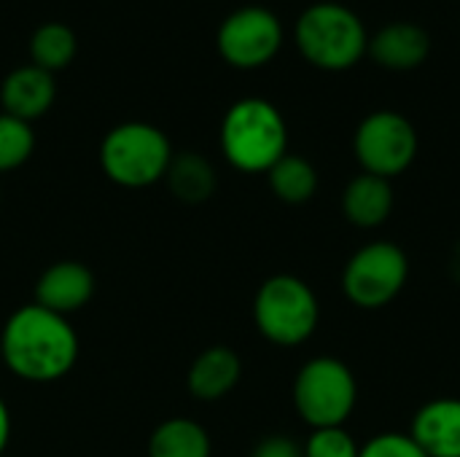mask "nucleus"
I'll list each match as a JSON object with an SVG mask.
<instances>
[{
	"label": "nucleus",
	"mask_w": 460,
	"mask_h": 457,
	"mask_svg": "<svg viewBox=\"0 0 460 457\" xmlns=\"http://www.w3.org/2000/svg\"><path fill=\"white\" fill-rule=\"evenodd\" d=\"M172 156L170 137L146 121H124L100 143L102 172L124 189H148L164 180Z\"/></svg>",
	"instance_id": "nucleus-3"
},
{
	"label": "nucleus",
	"mask_w": 460,
	"mask_h": 457,
	"mask_svg": "<svg viewBox=\"0 0 460 457\" xmlns=\"http://www.w3.org/2000/svg\"><path fill=\"white\" fill-rule=\"evenodd\" d=\"M270 189L272 194L286 205H305L318 191V172L315 167L296 154H286L270 172Z\"/></svg>",
	"instance_id": "nucleus-18"
},
{
	"label": "nucleus",
	"mask_w": 460,
	"mask_h": 457,
	"mask_svg": "<svg viewBox=\"0 0 460 457\" xmlns=\"http://www.w3.org/2000/svg\"><path fill=\"white\" fill-rule=\"evenodd\" d=\"M358 457H429L410 434H396V431H388V434H380L375 439H369Z\"/></svg>",
	"instance_id": "nucleus-22"
},
{
	"label": "nucleus",
	"mask_w": 460,
	"mask_h": 457,
	"mask_svg": "<svg viewBox=\"0 0 460 457\" xmlns=\"http://www.w3.org/2000/svg\"><path fill=\"white\" fill-rule=\"evenodd\" d=\"M221 57L240 70H253L267 65L283 46L280 19L261 5H245L232 11L216 35Z\"/></svg>",
	"instance_id": "nucleus-9"
},
{
	"label": "nucleus",
	"mask_w": 460,
	"mask_h": 457,
	"mask_svg": "<svg viewBox=\"0 0 460 457\" xmlns=\"http://www.w3.org/2000/svg\"><path fill=\"white\" fill-rule=\"evenodd\" d=\"M240 377H243L240 356L226 345H213L191 361L186 372V388L199 401H218L237 388Z\"/></svg>",
	"instance_id": "nucleus-13"
},
{
	"label": "nucleus",
	"mask_w": 460,
	"mask_h": 457,
	"mask_svg": "<svg viewBox=\"0 0 460 457\" xmlns=\"http://www.w3.org/2000/svg\"><path fill=\"white\" fill-rule=\"evenodd\" d=\"M3 366L24 382H57L78 361V334L65 315L24 304L0 331Z\"/></svg>",
	"instance_id": "nucleus-1"
},
{
	"label": "nucleus",
	"mask_w": 460,
	"mask_h": 457,
	"mask_svg": "<svg viewBox=\"0 0 460 457\" xmlns=\"http://www.w3.org/2000/svg\"><path fill=\"white\" fill-rule=\"evenodd\" d=\"M164 183L175 199H181L186 205H202L216 194L218 175L202 154L183 151V154L172 156L167 175H164Z\"/></svg>",
	"instance_id": "nucleus-16"
},
{
	"label": "nucleus",
	"mask_w": 460,
	"mask_h": 457,
	"mask_svg": "<svg viewBox=\"0 0 460 457\" xmlns=\"http://www.w3.org/2000/svg\"><path fill=\"white\" fill-rule=\"evenodd\" d=\"M372 59L388 70H412L426 62L431 51L429 32L410 22L385 24L367 46Z\"/></svg>",
	"instance_id": "nucleus-14"
},
{
	"label": "nucleus",
	"mask_w": 460,
	"mask_h": 457,
	"mask_svg": "<svg viewBox=\"0 0 460 457\" xmlns=\"http://www.w3.org/2000/svg\"><path fill=\"white\" fill-rule=\"evenodd\" d=\"M221 151L240 172H270L288 154V127L280 110L261 97L237 100L221 121Z\"/></svg>",
	"instance_id": "nucleus-2"
},
{
	"label": "nucleus",
	"mask_w": 460,
	"mask_h": 457,
	"mask_svg": "<svg viewBox=\"0 0 460 457\" xmlns=\"http://www.w3.org/2000/svg\"><path fill=\"white\" fill-rule=\"evenodd\" d=\"M410 436L429 457H460V399L423 404L412 417Z\"/></svg>",
	"instance_id": "nucleus-12"
},
{
	"label": "nucleus",
	"mask_w": 460,
	"mask_h": 457,
	"mask_svg": "<svg viewBox=\"0 0 460 457\" xmlns=\"http://www.w3.org/2000/svg\"><path fill=\"white\" fill-rule=\"evenodd\" d=\"M92 296L94 275L81 261H57L49 269H43L35 283V304L65 318L86 307Z\"/></svg>",
	"instance_id": "nucleus-10"
},
{
	"label": "nucleus",
	"mask_w": 460,
	"mask_h": 457,
	"mask_svg": "<svg viewBox=\"0 0 460 457\" xmlns=\"http://www.w3.org/2000/svg\"><path fill=\"white\" fill-rule=\"evenodd\" d=\"M294 38L299 54L321 70H348L369 46L364 22L340 3L310 5L299 16Z\"/></svg>",
	"instance_id": "nucleus-5"
},
{
	"label": "nucleus",
	"mask_w": 460,
	"mask_h": 457,
	"mask_svg": "<svg viewBox=\"0 0 460 457\" xmlns=\"http://www.w3.org/2000/svg\"><path fill=\"white\" fill-rule=\"evenodd\" d=\"M0 364H3V356H0Z\"/></svg>",
	"instance_id": "nucleus-25"
},
{
	"label": "nucleus",
	"mask_w": 460,
	"mask_h": 457,
	"mask_svg": "<svg viewBox=\"0 0 460 457\" xmlns=\"http://www.w3.org/2000/svg\"><path fill=\"white\" fill-rule=\"evenodd\" d=\"M8 439H11V412H8L5 401L0 399V455L8 447Z\"/></svg>",
	"instance_id": "nucleus-24"
},
{
	"label": "nucleus",
	"mask_w": 460,
	"mask_h": 457,
	"mask_svg": "<svg viewBox=\"0 0 460 457\" xmlns=\"http://www.w3.org/2000/svg\"><path fill=\"white\" fill-rule=\"evenodd\" d=\"M361 444H356V439L345 431V426L340 428H318L310 434V439L302 447L305 457H358Z\"/></svg>",
	"instance_id": "nucleus-21"
},
{
	"label": "nucleus",
	"mask_w": 460,
	"mask_h": 457,
	"mask_svg": "<svg viewBox=\"0 0 460 457\" xmlns=\"http://www.w3.org/2000/svg\"><path fill=\"white\" fill-rule=\"evenodd\" d=\"M410 259L407 253L385 240L358 248L342 269V291L350 304L361 310L388 307L407 286Z\"/></svg>",
	"instance_id": "nucleus-7"
},
{
	"label": "nucleus",
	"mask_w": 460,
	"mask_h": 457,
	"mask_svg": "<svg viewBox=\"0 0 460 457\" xmlns=\"http://www.w3.org/2000/svg\"><path fill=\"white\" fill-rule=\"evenodd\" d=\"M321 321L315 291L296 275L267 277L253 299V323L259 334L278 347L307 342Z\"/></svg>",
	"instance_id": "nucleus-4"
},
{
	"label": "nucleus",
	"mask_w": 460,
	"mask_h": 457,
	"mask_svg": "<svg viewBox=\"0 0 460 457\" xmlns=\"http://www.w3.org/2000/svg\"><path fill=\"white\" fill-rule=\"evenodd\" d=\"M353 151L364 172L391 180L415 162L418 132L407 116L396 110H375L358 124Z\"/></svg>",
	"instance_id": "nucleus-8"
},
{
	"label": "nucleus",
	"mask_w": 460,
	"mask_h": 457,
	"mask_svg": "<svg viewBox=\"0 0 460 457\" xmlns=\"http://www.w3.org/2000/svg\"><path fill=\"white\" fill-rule=\"evenodd\" d=\"M54 97H57L54 73H49L38 65H22V67L11 70L0 86L3 113L22 119L27 124L40 119L43 113H49V108L54 105Z\"/></svg>",
	"instance_id": "nucleus-11"
},
{
	"label": "nucleus",
	"mask_w": 460,
	"mask_h": 457,
	"mask_svg": "<svg viewBox=\"0 0 460 457\" xmlns=\"http://www.w3.org/2000/svg\"><path fill=\"white\" fill-rule=\"evenodd\" d=\"M296 415L313 428H340L356 409L358 382L348 364L332 356L310 358L294 380Z\"/></svg>",
	"instance_id": "nucleus-6"
},
{
	"label": "nucleus",
	"mask_w": 460,
	"mask_h": 457,
	"mask_svg": "<svg viewBox=\"0 0 460 457\" xmlns=\"http://www.w3.org/2000/svg\"><path fill=\"white\" fill-rule=\"evenodd\" d=\"M342 213L348 224L358 229H377L394 213V189L391 180L377 175H356L342 191Z\"/></svg>",
	"instance_id": "nucleus-15"
},
{
	"label": "nucleus",
	"mask_w": 460,
	"mask_h": 457,
	"mask_svg": "<svg viewBox=\"0 0 460 457\" xmlns=\"http://www.w3.org/2000/svg\"><path fill=\"white\" fill-rule=\"evenodd\" d=\"M75 35L67 24L62 22H46L40 24L32 38H30V57H32V65L54 73V70H62L73 62L75 57Z\"/></svg>",
	"instance_id": "nucleus-19"
},
{
	"label": "nucleus",
	"mask_w": 460,
	"mask_h": 457,
	"mask_svg": "<svg viewBox=\"0 0 460 457\" xmlns=\"http://www.w3.org/2000/svg\"><path fill=\"white\" fill-rule=\"evenodd\" d=\"M210 434L189 417H170L159 423L148 439V457H210Z\"/></svg>",
	"instance_id": "nucleus-17"
},
{
	"label": "nucleus",
	"mask_w": 460,
	"mask_h": 457,
	"mask_svg": "<svg viewBox=\"0 0 460 457\" xmlns=\"http://www.w3.org/2000/svg\"><path fill=\"white\" fill-rule=\"evenodd\" d=\"M248 457H305L302 455V447L286 436H270L264 442H259L253 447V453Z\"/></svg>",
	"instance_id": "nucleus-23"
},
{
	"label": "nucleus",
	"mask_w": 460,
	"mask_h": 457,
	"mask_svg": "<svg viewBox=\"0 0 460 457\" xmlns=\"http://www.w3.org/2000/svg\"><path fill=\"white\" fill-rule=\"evenodd\" d=\"M35 151V132L27 121L0 113V175L19 170Z\"/></svg>",
	"instance_id": "nucleus-20"
}]
</instances>
